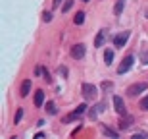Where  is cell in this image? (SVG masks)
<instances>
[{"mask_svg": "<svg viewBox=\"0 0 148 139\" xmlns=\"http://www.w3.org/2000/svg\"><path fill=\"white\" fill-rule=\"evenodd\" d=\"M81 91H83V97L88 99V100H94V99H96V95H98V87L92 85V83H83Z\"/></svg>", "mask_w": 148, "mask_h": 139, "instance_id": "1", "label": "cell"}, {"mask_svg": "<svg viewBox=\"0 0 148 139\" xmlns=\"http://www.w3.org/2000/svg\"><path fill=\"white\" fill-rule=\"evenodd\" d=\"M148 89V83L146 81H138V83H133L131 87H127V97H137L140 95L143 91Z\"/></svg>", "mask_w": 148, "mask_h": 139, "instance_id": "2", "label": "cell"}, {"mask_svg": "<svg viewBox=\"0 0 148 139\" xmlns=\"http://www.w3.org/2000/svg\"><path fill=\"white\" fill-rule=\"evenodd\" d=\"M133 62H135V56L133 54H129L127 58H123V62L119 64V68H117V73H125V72H129L133 68Z\"/></svg>", "mask_w": 148, "mask_h": 139, "instance_id": "3", "label": "cell"}, {"mask_svg": "<svg viewBox=\"0 0 148 139\" xmlns=\"http://www.w3.org/2000/svg\"><path fill=\"white\" fill-rule=\"evenodd\" d=\"M85 112H87V104H79V106L75 108V110H73L71 114H69V116H67V118H64V122H71V120H77V118H79V116H83Z\"/></svg>", "mask_w": 148, "mask_h": 139, "instance_id": "4", "label": "cell"}, {"mask_svg": "<svg viewBox=\"0 0 148 139\" xmlns=\"http://www.w3.org/2000/svg\"><path fill=\"white\" fill-rule=\"evenodd\" d=\"M129 31H123V33H119V35H115L114 37V45L117 46V48H121V46H125V43H127V39H129Z\"/></svg>", "mask_w": 148, "mask_h": 139, "instance_id": "5", "label": "cell"}, {"mask_svg": "<svg viewBox=\"0 0 148 139\" xmlns=\"http://www.w3.org/2000/svg\"><path fill=\"white\" fill-rule=\"evenodd\" d=\"M114 106H115V112H117V114H121V116L127 114V112H125V102H123V99H121L119 95H115V97H114Z\"/></svg>", "mask_w": 148, "mask_h": 139, "instance_id": "6", "label": "cell"}, {"mask_svg": "<svg viewBox=\"0 0 148 139\" xmlns=\"http://www.w3.org/2000/svg\"><path fill=\"white\" fill-rule=\"evenodd\" d=\"M71 56L75 60H81L83 56H85V45H81V43L79 45H73L71 46Z\"/></svg>", "mask_w": 148, "mask_h": 139, "instance_id": "7", "label": "cell"}, {"mask_svg": "<svg viewBox=\"0 0 148 139\" xmlns=\"http://www.w3.org/2000/svg\"><path fill=\"white\" fill-rule=\"evenodd\" d=\"M131 126H133V116L123 114V118H121V122H119V129H129Z\"/></svg>", "mask_w": 148, "mask_h": 139, "instance_id": "8", "label": "cell"}, {"mask_svg": "<svg viewBox=\"0 0 148 139\" xmlns=\"http://www.w3.org/2000/svg\"><path fill=\"white\" fill-rule=\"evenodd\" d=\"M106 41V31L102 29V31H98V35H96V39H94V46H102Z\"/></svg>", "mask_w": 148, "mask_h": 139, "instance_id": "9", "label": "cell"}, {"mask_svg": "<svg viewBox=\"0 0 148 139\" xmlns=\"http://www.w3.org/2000/svg\"><path fill=\"white\" fill-rule=\"evenodd\" d=\"M29 93H31V81L25 79V81L21 83V97H27Z\"/></svg>", "mask_w": 148, "mask_h": 139, "instance_id": "10", "label": "cell"}, {"mask_svg": "<svg viewBox=\"0 0 148 139\" xmlns=\"http://www.w3.org/2000/svg\"><path fill=\"white\" fill-rule=\"evenodd\" d=\"M42 102H44V91L38 89L37 93H35V104H37V106H42Z\"/></svg>", "mask_w": 148, "mask_h": 139, "instance_id": "11", "label": "cell"}, {"mask_svg": "<svg viewBox=\"0 0 148 139\" xmlns=\"http://www.w3.org/2000/svg\"><path fill=\"white\" fill-rule=\"evenodd\" d=\"M123 6H125V0H117V2H115V8H114V14H115V16H121Z\"/></svg>", "mask_w": 148, "mask_h": 139, "instance_id": "12", "label": "cell"}, {"mask_svg": "<svg viewBox=\"0 0 148 139\" xmlns=\"http://www.w3.org/2000/svg\"><path fill=\"white\" fill-rule=\"evenodd\" d=\"M102 131H104L106 135H110V137H117V131H114V129H110L108 126H102Z\"/></svg>", "mask_w": 148, "mask_h": 139, "instance_id": "13", "label": "cell"}, {"mask_svg": "<svg viewBox=\"0 0 148 139\" xmlns=\"http://www.w3.org/2000/svg\"><path fill=\"white\" fill-rule=\"evenodd\" d=\"M104 60H106V64H108V66L112 64V60H114V52H112V50H106V54H104Z\"/></svg>", "mask_w": 148, "mask_h": 139, "instance_id": "14", "label": "cell"}, {"mask_svg": "<svg viewBox=\"0 0 148 139\" xmlns=\"http://www.w3.org/2000/svg\"><path fill=\"white\" fill-rule=\"evenodd\" d=\"M73 21H75L77 25H81V23L85 21V14H83V12H79V14H77V16L73 17Z\"/></svg>", "mask_w": 148, "mask_h": 139, "instance_id": "15", "label": "cell"}, {"mask_svg": "<svg viewBox=\"0 0 148 139\" xmlns=\"http://www.w3.org/2000/svg\"><path fill=\"white\" fill-rule=\"evenodd\" d=\"M46 110H48V114H52V116L58 112V110H56V104H54V102H48V104H46Z\"/></svg>", "mask_w": 148, "mask_h": 139, "instance_id": "16", "label": "cell"}, {"mask_svg": "<svg viewBox=\"0 0 148 139\" xmlns=\"http://www.w3.org/2000/svg\"><path fill=\"white\" fill-rule=\"evenodd\" d=\"M140 62H143V64H148V48H144L143 52H140Z\"/></svg>", "mask_w": 148, "mask_h": 139, "instance_id": "17", "label": "cell"}, {"mask_svg": "<svg viewBox=\"0 0 148 139\" xmlns=\"http://www.w3.org/2000/svg\"><path fill=\"white\" fill-rule=\"evenodd\" d=\"M73 2H75V0H66V4H64V8H62V10H64V12H69L73 8Z\"/></svg>", "mask_w": 148, "mask_h": 139, "instance_id": "18", "label": "cell"}, {"mask_svg": "<svg viewBox=\"0 0 148 139\" xmlns=\"http://www.w3.org/2000/svg\"><path fill=\"white\" fill-rule=\"evenodd\" d=\"M21 118H23V110L19 108V110L16 112V116H14V124H19V120H21Z\"/></svg>", "mask_w": 148, "mask_h": 139, "instance_id": "19", "label": "cell"}, {"mask_svg": "<svg viewBox=\"0 0 148 139\" xmlns=\"http://www.w3.org/2000/svg\"><path fill=\"white\" fill-rule=\"evenodd\" d=\"M140 108H143V110H148V95L140 99Z\"/></svg>", "mask_w": 148, "mask_h": 139, "instance_id": "20", "label": "cell"}, {"mask_svg": "<svg viewBox=\"0 0 148 139\" xmlns=\"http://www.w3.org/2000/svg\"><path fill=\"white\" fill-rule=\"evenodd\" d=\"M102 89H104V91L114 89V83H112V81H104V83H102Z\"/></svg>", "mask_w": 148, "mask_h": 139, "instance_id": "21", "label": "cell"}, {"mask_svg": "<svg viewBox=\"0 0 148 139\" xmlns=\"http://www.w3.org/2000/svg\"><path fill=\"white\" fill-rule=\"evenodd\" d=\"M96 108H100V110H102V108H104V104H98ZM96 116H98V110H92V112H90V118H92V120H94Z\"/></svg>", "mask_w": 148, "mask_h": 139, "instance_id": "22", "label": "cell"}, {"mask_svg": "<svg viewBox=\"0 0 148 139\" xmlns=\"http://www.w3.org/2000/svg\"><path fill=\"white\" fill-rule=\"evenodd\" d=\"M42 19L44 21H50V19H52V14H50V12H42Z\"/></svg>", "mask_w": 148, "mask_h": 139, "instance_id": "23", "label": "cell"}, {"mask_svg": "<svg viewBox=\"0 0 148 139\" xmlns=\"http://www.w3.org/2000/svg\"><path fill=\"white\" fill-rule=\"evenodd\" d=\"M135 137H148V133H144V131H137Z\"/></svg>", "mask_w": 148, "mask_h": 139, "instance_id": "24", "label": "cell"}, {"mask_svg": "<svg viewBox=\"0 0 148 139\" xmlns=\"http://www.w3.org/2000/svg\"><path fill=\"white\" fill-rule=\"evenodd\" d=\"M60 73L62 75H67V68H60Z\"/></svg>", "mask_w": 148, "mask_h": 139, "instance_id": "25", "label": "cell"}, {"mask_svg": "<svg viewBox=\"0 0 148 139\" xmlns=\"http://www.w3.org/2000/svg\"><path fill=\"white\" fill-rule=\"evenodd\" d=\"M42 73H44V79H46V81H50V73H48V72H46V70H44V72H42Z\"/></svg>", "mask_w": 148, "mask_h": 139, "instance_id": "26", "label": "cell"}, {"mask_svg": "<svg viewBox=\"0 0 148 139\" xmlns=\"http://www.w3.org/2000/svg\"><path fill=\"white\" fill-rule=\"evenodd\" d=\"M52 4H54V6H60V4H62V0H52Z\"/></svg>", "mask_w": 148, "mask_h": 139, "instance_id": "27", "label": "cell"}, {"mask_svg": "<svg viewBox=\"0 0 148 139\" xmlns=\"http://www.w3.org/2000/svg\"><path fill=\"white\" fill-rule=\"evenodd\" d=\"M146 17H148V10H146Z\"/></svg>", "mask_w": 148, "mask_h": 139, "instance_id": "28", "label": "cell"}, {"mask_svg": "<svg viewBox=\"0 0 148 139\" xmlns=\"http://www.w3.org/2000/svg\"><path fill=\"white\" fill-rule=\"evenodd\" d=\"M83 2H88V0H83Z\"/></svg>", "mask_w": 148, "mask_h": 139, "instance_id": "29", "label": "cell"}]
</instances>
